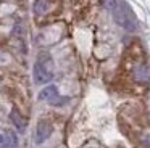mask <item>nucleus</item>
<instances>
[{"label": "nucleus", "mask_w": 150, "mask_h": 148, "mask_svg": "<svg viewBox=\"0 0 150 148\" xmlns=\"http://www.w3.org/2000/svg\"><path fill=\"white\" fill-rule=\"evenodd\" d=\"M107 3V8L111 11L115 21L124 27L126 31H136L137 29V23H136V18H134L131 8L127 6V3L124 0H105Z\"/></svg>", "instance_id": "obj_1"}, {"label": "nucleus", "mask_w": 150, "mask_h": 148, "mask_svg": "<svg viewBox=\"0 0 150 148\" xmlns=\"http://www.w3.org/2000/svg\"><path fill=\"white\" fill-rule=\"evenodd\" d=\"M33 74H34V80L37 84H47L52 80L53 77V73H52V66H47V63H42V60H37L36 64H34V69H33Z\"/></svg>", "instance_id": "obj_2"}, {"label": "nucleus", "mask_w": 150, "mask_h": 148, "mask_svg": "<svg viewBox=\"0 0 150 148\" xmlns=\"http://www.w3.org/2000/svg\"><path fill=\"white\" fill-rule=\"evenodd\" d=\"M52 130L53 129H52V124H50V122L40 121L39 124H37V130H36V143H44V142L50 137Z\"/></svg>", "instance_id": "obj_3"}, {"label": "nucleus", "mask_w": 150, "mask_h": 148, "mask_svg": "<svg viewBox=\"0 0 150 148\" xmlns=\"http://www.w3.org/2000/svg\"><path fill=\"white\" fill-rule=\"evenodd\" d=\"M58 97V90H57L55 85H47L44 90H40L39 93V100H44V101H50L52 103L53 100Z\"/></svg>", "instance_id": "obj_4"}, {"label": "nucleus", "mask_w": 150, "mask_h": 148, "mask_svg": "<svg viewBox=\"0 0 150 148\" xmlns=\"http://www.w3.org/2000/svg\"><path fill=\"white\" fill-rule=\"evenodd\" d=\"M10 118H11V121H13L15 127H16L20 132H24V130H26V121L21 118L20 113H18L16 109H13V111L10 113Z\"/></svg>", "instance_id": "obj_5"}, {"label": "nucleus", "mask_w": 150, "mask_h": 148, "mask_svg": "<svg viewBox=\"0 0 150 148\" xmlns=\"http://www.w3.org/2000/svg\"><path fill=\"white\" fill-rule=\"evenodd\" d=\"M134 76H136L137 80H140V82H145V80H149L150 74H149V69H147L144 64H140V66L136 68V71H134Z\"/></svg>", "instance_id": "obj_6"}, {"label": "nucleus", "mask_w": 150, "mask_h": 148, "mask_svg": "<svg viewBox=\"0 0 150 148\" xmlns=\"http://www.w3.org/2000/svg\"><path fill=\"white\" fill-rule=\"evenodd\" d=\"M0 148H15L13 142H11V138L8 135L0 134Z\"/></svg>", "instance_id": "obj_7"}]
</instances>
